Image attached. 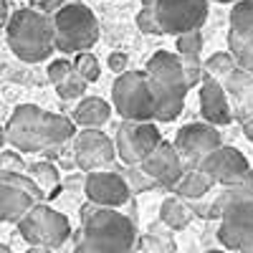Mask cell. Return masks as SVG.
<instances>
[{"mask_svg":"<svg viewBox=\"0 0 253 253\" xmlns=\"http://www.w3.org/2000/svg\"><path fill=\"white\" fill-rule=\"evenodd\" d=\"M144 74L150 79V86L157 99L155 122H175L185 107V96L190 91V81L185 76L180 53L157 51L147 61Z\"/></svg>","mask_w":253,"mask_h":253,"instance_id":"1","label":"cell"},{"mask_svg":"<svg viewBox=\"0 0 253 253\" xmlns=\"http://www.w3.org/2000/svg\"><path fill=\"white\" fill-rule=\"evenodd\" d=\"M5 31H8V43H10L13 53L26 63L46 61L56 48L53 18L36 8L15 10L8 20Z\"/></svg>","mask_w":253,"mask_h":253,"instance_id":"2","label":"cell"},{"mask_svg":"<svg viewBox=\"0 0 253 253\" xmlns=\"http://www.w3.org/2000/svg\"><path fill=\"white\" fill-rule=\"evenodd\" d=\"M81 241H86L96 253H132L137 246V228L132 218L117 208L89 205L84 210Z\"/></svg>","mask_w":253,"mask_h":253,"instance_id":"3","label":"cell"},{"mask_svg":"<svg viewBox=\"0 0 253 253\" xmlns=\"http://www.w3.org/2000/svg\"><path fill=\"white\" fill-rule=\"evenodd\" d=\"M51 18L56 28V48L61 53H84L96 46L99 20L91 8L81 3H69Z\"/></svg>","mask_w":253,"mask_h":253,"instance_id":"4","label":"cell"},{"mask_svg":"<svg viewBox=\"0 0 253 253\" xmlns=\"http://www.w3.org/2000/svg\"><path fill=\"white\" fill-rule=\"evenodd\" d=\"M112 104L122 119L155 122L157 99L144 71H124L112 86Z\"/></svg>","mask_w":253,"mask_h":253,"instance_id":"5","label":"cell"},{"mask_svg":"<svg viewBox=\"0 0 253 253\" xmlns=\"http://www.w3.org/2000/svg\"><path fill=\"white\" fill-rule=\"evenodd\" d=\"M43 200L46 193L28 172H0V218L5 223H20Z\"/></svg>","mask_w":253,"mask_h":253,"instance_id":"6","label":"cell"},{"mask_svg":"<svg viewBox=\"0 0 253 253\" xmlns=\"http://www.w3.org/2000/svg\"><path fill=\"white\" fill-rule=\"evenodd\" d=\"M20 238L28 246H46V248H58L69 241L71 236V223L69 218L53 210L46 203H38L31 213L18 223Z\"/></svg>","mask_w":253,"mask_h":253,"instance_id":"7","label":"cell"},{"mask_svg":"<svg viewBox=\"0 0 253 253\" xmlns=\"http://www.w3.org/2000/svg\"><path fill=\"white\" fill-rule=\"evenodd\" d=\"M5 142L18 152H41L48 150L46 142V112L36 104H20L5 124Z\"/></svg>","mask_w":253,"mask_h":253,"instance_id":"8","label":"cell"},{"mask_svg":"<svg viewBox=\"0 0 253 253\" xmlns=\"http://www.w3.org/2000/svg\"><path fill=\"white\" fill-rule=\"evenodd\" d=\"M114 142H117V155L124 165H142L162 142V134L157 129V124L152 122L122 119Z\"/></svg>","mask_w":253,"mask_h":253,"instance_id":"9","label":"cell"},{"mask_svg":"<svg viewBox=\"0 0 253 253\" xmlns=\"http://www.w3.org/2000/svg\"><path fill=\"white\" fill-rule=\"evenodd\" d=\"M157 20L165 36H180L203 28L208 18V0H157Z\"/></svg>","mask_w":253,"mask_h":253,"instance_id":"10","label":"cell"},{"mask_svg":"<svg viewBox=\"0 0 253 253\" xmlns=\"http://www.w3.org/2000/svg\"><path fill=\"white\" fill-rule=\"evenodd\" d=\"M220 144H223V139H220L218 126L210 124V122L185 124L175 134V147H177L180 157L185 160V165H190V167H198L210 152L218 150Z\"/></svg>","mask_w":253,"mask_h":253,"instance_id":"11","label":"cell"},{"mask_svg":"<svg viewBox=\"0 0 253 253\" xmlns=\"http://www.w3.org/2000/svg\"><path fill=\"white\" fill-rule=\"evenodd\" d=\"M218 241L228 251L253 253V203L225 210L218 225Z\"/></svg>","mask_w":253,"mask_h":253,"instance_id":"12","label":"cell"},{"mask_svg":"<svg viewBox=\"0 0 253 253\" xmlns=\"http://www.w3.org/2000/svg\"><path fill=\"white\" fill-rule=\"evenodd\" d=\"M74 155H76V165L86 172L101 170L114 162L117 155V142L109 139L101 129H81L74 137Z\"/></svg>","mask_w":253,"mask_h":253,"instance_id":"13","label":"cell"},{"mask_svg":"<svg viewBox=\"0 0 253 253\" xmlns=\"http://www.w3.org/2000/svg\"><path fill=\"white\" fill-rule=\"evenodd\" d=\"M84 193L89 203L101 205V208H122L132 198L129 180L119 172H107V170H94L84 180Z\"/></svg>","mask_w":253,"mask_h":253,"instance_id":"14","label":"cell"},{"mask_svg":"<svg viewBox=\"0 0 253 253\" xmlns=\"http://www.w3.org/2000/svg\"><path fill=\"white\" fill-rule=\"evenodd\" d=\"M198 167L205 170L210 177H213L218 185H223V187L243 180L251 172V165L243 157V152H238L236 147H225V144H220L218 150H213Z\"/></svg>","mask_w":253,"mask_h":253,"instance_id":"15","label":"cell"},{"mask_svg":"<svg viewBox=\"0 0 253 253\" xmlns=\"http://www.w3.org/2000/svg\"><path fill=\"white\" fill-rule=\"evenodd\" d=\"M139 167H142V170L150 175V177H155L157 185L172 187V190H175V185L180 182V177L185 175V160L180 157L175 142H165V139L155 147L152 155L147 157Z\"/></svg>","mask_w":253,"mask_h":253,"instance_id":"16","label":"cell"},{"mask_svg":"<svg viewBox=\"0 0 253 253\" xmlns=\"http://www.w3.org/2000/svg\"><path fill=\"white\" fill-rule=\"evenodd\" d=\"M200 114L205 122L215 124V126H225L233 119L230 112V101H228V91L220 81L215 79H203L200 84Z\"/></svg>","mask_w":253,"mask_h":253,"instance_id":"17","label":"cell"},{"mask_svg":"<svg viewBox=\"0 0 253 253\" xmlns=\"http://www.w3.org/2000/svg\"><path fill=\"white\" fill-rule=\"evenodd\" d=\"M246 203H253V170H251L243 180H238V182H233V185H225L223 193L213 200V205H210L208 215H210V218H220L228 208L246 205Z\"/></svg>","mask_w":253,"mask_h":253,"instance_id":"18","label":"cell"},{"mask_svg":"<svg viewBox=\"0 0 253 253\" xmlns=\"http://www.w3.org/2000/svg\"><path fill=\"white\" fill-rule=\"evenodd\" d=\"M112 117V104H107L99 96H84L81 104L74 109V122L81 129H101Z\"/></svg>","mask_w":253,"mask_h":253,"instance_id":"19","label":"cell"},{"mask_svg":"<svg viewBox=\"0 0 253 253\" xmlns=\"http://www.w3.org/2000/svg\"><path fill=\"white\" fill-rule=\"evenodd\" d=\"M218 185L213 177H210L205 170H200V167H190V170H185V175L180 177V182L175 185V193L185 200H198L203 195L210 193V187Z\"/></svg>","mask_w":253,"mask_h":253,"instance_id":"20","label":"cell"},{"mask_svg":"<svg viewBox=\"0 0 253 253\" xmlns=\"http://www.w3.org/2000/svg\"><path fill=\"white\" fill-rule=\"evenodd\" d=\"M190 218H193V210L185 203V198H167L162 200V208H160V220L170 228V230H182L187 228Z\"/></svg>","mask_w":253,"mask_h":253,"instance_id":"21","label":"cell"},{"mask_svg":"<svg viewBox=\"0 0 253 253\" xmlns=\"http://www.w3.org/2000/svg\"><path fill=\"white\" fill-rule=\"evenodd\" d=\"M76 137V122L63 117V114H51L46 112V142H48V150L63 144Z\"/></svg>","mask_w":253,"mask_h":253,"instance_id":"22","label":"cell"},{"mask_svg":"<svg viewBox=\"0 0 253 253\" xmlns=\"http://www.w3.org/2000/svg\"><path fill=\"white\" fill-rule=\"evenodd\" d=\"M28 175L41 185V190L46 193V198H56L61 190V175L51 162H33L28 165Z\"/></svg>","mask_w":253,"mask_h":253,"instance_id":"23","label":"cell"},{"mask_svg":"<svg viewBox=\"0 0 253 253\" xmlns=\"http://www.w3.org/2000/svg\"><path fill=\"white\" fill-rule=\"evenodd\" d=\"M241 38L253 36V0H238L230 10V31Z\"/></svg>","mask_w":253,"mask_h":253,"instance_id":"24","label":"cell"},{"mask_svg":"<svg viewBox=\"0 0 253 253\" xmlns=\"http://www.w3.org/2000/svg\"><path fill=\"white\" fill-rule=\"evenodd\" d=\"M236 66H238V61H236L233 53H230V51H218V53H213L205 61V76L223 84Z\"/></svg>","mask_w":253,"mask_h":253,"instance_id":"25","label":"cell"},{"mask_svg":"<svg viewBox=\"0 0 253 253\" xmlns=\"http://www.w3.org/2000/svg\"><path fill=\"white\" fill-rule=\"evenodd\" d=\"M228 51L236 56L238 66L248 69L253 74V36L251 38H241L236 33H228Z\"/></svg>","mask_w":253,"mask_h":253,"instance_id":"26","label":"cell"},{"mask_svg":"<svg viewBox=\"0 0 253 253\" xmlns=\"http://www.w3.org/2000/svg\"><path fill=\"white\" fill-rule=\"evenodd\" d=\"M134 253H175V243L170 236H160L155 230H150L142 238H137Z\"/></svg>","mask_w":253,"mask_h":253,"instance_id":"27","label":"cell"},{"mask_svg":"<svg viewBox=\"0 0 253 253\" xmlns=\"http://www.w3.org/2000/svg\"><path fill=\"white\" fill-rule=\"evenodd\" d=\"M157 0H142V8L137 13V28L142 33H150V36H165L162 26L157 20Z\"/></svg>","mask_w":253,"mask_h":253,"instance_id":"28","label":"cell"},{"mask_svg":"<svg viewBox=\"0 0 253 253\" xmlns=\"http://www.w3.org/2000/svg\"><path fill=\"white\" fill-rule=\"evenodd\" d=\"M253 84V74L248 71V69H243V66H236L233 71H230V76L223 81V86H225V91H228V96H233V99H238L248 86Z\"/></svg>","mask_w":253,"mask_h":253,"instance_id":"29","label":"cell"},{"mask_svg":"<svg viewBox=\"0 0 253 253\" xmlns=\"http://www.w3.org/2000/svg\"><path fill=\"white\" fill-rule=\"evenodd\" d=\"M86 79H84L79 71H74L66 81H61L58 86H56V94L61 96V99H66V101H71V99H84V91H86Z\"/></svg>","mask_w":253,"mask_h":253,"instance_id":"30","label":"cell"},{"mask_svg":"<svg viewBox=\"0 0 253 253\" xmlns=\"http://www.w3.org/2000/svg\"><path fill=\"white\" fill-rule=\"evenodd\" d=\"M175 48H177L180 56H200V51H203V31L195 28V31L180 33Z\"/></svg>","mask_w":253,"mask_h":253,"instance_id":"31","label":"cell"},{"mask_svg":"<svg viewBox=\"0 0 253 253\" xmlns=\"http://www.w3.org/2000/svg\"><path fill=\"white\" fill-rule=\"evenodd\" d=\"M74 63H76V71H79L84 79H86L89 84H91V81H96V79L101 76V63H99V58H96V56H91L89 51L76 53Z\"/></svg>","mask_w":253,"mask_h":253,"instance_id":"32","label":"cell"},{"mask_svg":"<svg viewBox=\"0 0 253 253\" xmlns=\"http://www.w3.org/2000/svg\"><path fill=\"white\" fill-rule=\"evenodd\" d=\"M126 180H129V187H132V193H147V190H152V187H157V180L155 177H150L139 165H132V170H126V175H124Z\"/></svg>","mask_w":253,"mask_h":253,"instance_id":"33","label":"cell"},{"mask_svg":"<svg viewBox=\"0 0 253 253\" xmlns=\"http://www.w3.org/2000/svg\"><path fill=\"white\" fill-rule=\"evenodd\" d=\"M182 58V69L185 76L190 81V86H198L205 79V61H200V56H180Z\"/></svg>","mask_w":253,"mask_h":253,"instance_id":"34","label":"cell"},{"mask_svg":"<svg viewBox=\"0 0 253 253\" xmlns=\"http://www.w3.org/2000/svg\"><path fill=\"white\" fill-rule=\"evenodd\" d=\"M74 71H76V63L69 61V58H56V61L48 63V79H51L53 86H58L61 81H66Z\"/></svg>","mask_w":253,"mask_h":253,"instance_id":"35","label":"cell"},{"mask_svg":"<svg viewBox=\"0 0 253 253\" xmlns=\"http://www.w3.org/2000/svg\"><path fill=\"white\" fill-rule=\"evenodd\" d=\"M236 101H238V112H236L238 122H241V124L251 122V119H253V84H251V86H248Z\"/></svg>","mask_w":253,"mask_h":253,"instance_id":"36","label":"cell"},{"mask_svg":"<svg viewBox=\"0 0 253 253\" xmlns=\"http://www.w3.org/2000/svg\"><path fill=\"white\" fill-rule=\"evenodd\" d=\"M28 170L23 157H20V152H10L5 150L3 155H0V172H23Z\"/></svg>","mask_w":253,"mask_h":253,"instance_id":"37","label":"cell"},{"mask_svg":"<svg viewBox=\"0 0 253 253\" xmlns=\"http://www.w3.org/2000/svg\"><path fill=\"white\" fill-rule=\"evenodd\" d=\"M31 5L41 13H46V15H53L63 8V0H31Z\"/></svg>","mask_w":253,"mask_h":253,"instance_id":"38","label":"cell"},{"mask_svg":"<svg viewBox=\"0 0 253 253\" xmlns=\"http://www.w3.org/2000/svg\"><path fill=\"white\" fill-rule=\"evenodd\" d=\"M126 61H129V58H126V53H112L109 58H107V63H109V69L112 71H117V74H124L126 71Z\"/></svg>","mask_w":253,"mask_h":253,"instance_id":"39","label":"cell"},{"mask_svg":"<svg viewBox=\"0 0 253 253\" xmlns=\"http://www.w3.org/2000/svg\"><path fill=\"white\" fill-rule=\"evenodd\" d=\"M74 253H96V251H94L86 241H79V243H76V248H74Z\"/></svg>","mask_w":253,"mask_h":253,"instance_id":"40","label":"cell"},{"mask_svg":"<svg viewBox=\"0 0 253 253\" xmlns=\"http://www.w3.org/2000/svg\"><path fill=\"white\" fill-rule=\"evenodd\" d=\"M243 134H246V137H248V139H251V142H253V119H251V122H246V124H243Z\"/></svg>","mask_w":253,"mask_h":253,"instance_id":"41","label":"cell"},{"mask_svg":"<svg viewBox=\"0 0 253 253\" xmlns=\"http://www.w3.org/2000/svg\"><path fill=\"white\" fill-rule=\"evenodd\" d=\"M23 253H51V248H46V246H31V248L23 251Z\"/></svg>","mask_w":253,"mask_h":253,"instance_id":"42","label":"cell"},{"mask_svg":"<svg viewBox=\"0 0 253 253\" xmlns=\"http://www.w3.org/2000/svg\"><path fill=\"white\" fill-rule=\"evenodd\" d=\"M213 3H238V0H213Z\"/></svg>","mask_w":253,"mask_h":253,"instance_id":"43","label":"cell"},{"mask_svg":"<svg viewBox=\"0 0 253 253\" xmlns=\"http://www.w3.org/2000/svg\"><path fill=\"white\" fill-rule=\"evenodd\" d=\"M0 253H10V248L8 246H0Z\"/></svg>","mask_w":253,"mask_h":253,"instance_id":"44","label":"cell"},{"mask_svg":"<svg viewBox=\"0 0 253 253\" xmlns=\"http://www.w3.org/2000/svg\"><path fill=\"white\" fill-rule=\"evenodd\" d=\"M208 253H223V251H208Z\"/></svg>","mask_w":253,"mask_h":253,"instance_id":"45","label":"cell"}]
</instances>
